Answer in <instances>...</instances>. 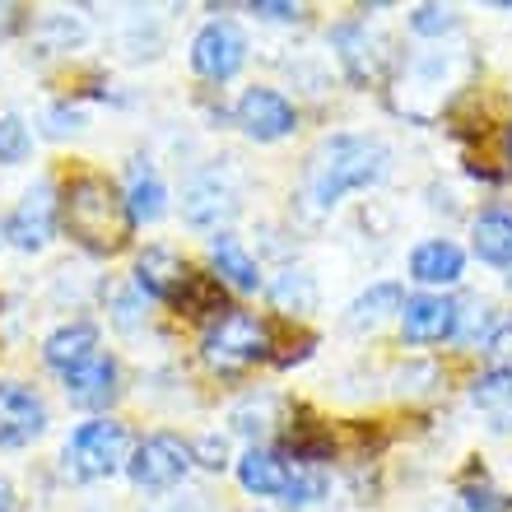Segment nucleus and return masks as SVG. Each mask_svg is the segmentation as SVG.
I'll use <instances>...</instances> for the list:
<instances>
[{
  "label": "nucleus",
  "instance_id": "f257e3e1",
  "mask_svg": "<svg viewBox=\"0 0 512 512\" xmlns=\"http://www.w3.org/2000/svg\"><path fill=\"white\" fill-rule=\"evenodd\" d=\"M391 168V149L382 145L378 135H326L322 145L312 149L308 173H303V201L312 210H331L340 196L364 187H378Z\"/></svg>",
  "mask_w": 512,
  "mask_h": 512
},
{
  "label": "nucleus",
  "instance_id": "f03ea898",
  "mask_svg": "<svg viewBox=\"0 0 512 512\" xmlns=\"http://www.w3.org/2000/svg\"><path fill=\"white\" fill-rule=\"evenodd\" d=\"M61 219H66L70 238L94 256L122 252L135 229L131 210H126V196L98 173H80L61 191Z\"/></svg>",
  "mask_w": 512,
  "mask_h": 512
},
{
  "label": "nucleus",
  "instance_id": "7ed1b4c3",
  "mask_svg": "<svg viewBox=\"0 0 512 512\" xmlns=\"http://www.w3.org/2000/svg\"><path fill=\"white\" fill-rule=\"evenodd\" d=\"M201 350H205V364L215 373H243V368L270 359V326L256 322L252 312L243 308H229L205 326Z\"/></svg>",
  "mask_w": 512,
  "mask_h": 512
},
{
  "label": "nucleus",
  "instance_id": "20e7f679",
  "mask_svg": "<svg viewBox=\"0 0 512 512\" xmlns=\"http://www.w3.org/2000/svg\"><path fill=\"white\" fill-rule=\"evenodd\" d=\"M126 461H131V438L117 419H89L61 447V466L70 480H108Z\"/></svg>",
  "mask_w": 512,
  "mask_h": 512
},
{
  "label": "nucleus",
  "instance_id": "39448f33",
  "mask_svg": "<svg viewBox=\"0 0 512 512\" xmlns=\"http://www.w3.org/2000/svg\"><path fill=\"white\" fill-rule=\"evenodd\" d=\"M191 466H196L191 443H182L177 433H149V438L135 443L131 461H126L135 489H149V494H163V489L182 485Z\"/></svg>",
  "mask_w": 512,
  "mask_h": 512
},
{
  "label": "nucleus",
  "instance_id": "423d86ee",
  "mask_svg": "<svg viewBox=\"0 0 512 512\" xmlns=\"http://www.w3.org/2000/svg\"><path fill=\"white\" fill-rule=\"evenodd\" d=\"M182 215L191 229H219L224 219L238 215V187H233L229 168L210 163L201 173H191L187 191H182Z\"/></svg>",
  "mask_w": 512,
  "mask_h": 512
},
{
  "label": "nucleus",
  "instance_id": "0eeeda50",
  "mask_svg": "<svg viewBox=\"0 0 512 512\" xmlns=\"http://www.w3.org/2000/svg\"><path fill=\"white\" fill-rule=\"evenodd\" d=\"M56 219H61V196H56L52 182H33V187L19 196V205L5 219V238H10L19 252H42L52 243Z\"/></svg>",
  "mask_w": 512,
  "mask_h": 512
},
{
  "label": "nucleus",
  "instance_id": "6e6552de",
  "mask_svg": "<svg viewBox=\"0 0 512 512\" xmlns=\"http://www.w3.org/2000/svg\"><path fill=\"white\" fill-rule=\"evenodd\" d=\"M247 66V38L229 19H210L191 42V70L205 80H233Z\"/></svg>",
  "mask_w": 512,
  "mask_h": 512
},
{
  "label": "nucleus",
  "instance_id": "1a4fd4ad",
  "mask_svg": "<svg viewBox=\"0 0 512 512\" xmlns=\"http://www.w3.org/2000/svg\"><path fill=\"white\" fill-rule=\"evenodd\" d=\"M331 42H336V56L345 75L354 84H382L387 80V66H391V52H387V38L368 33V24H336L331 28Z\"/></svg>",
  "mask_w": 512,
  "mask_h": 512
},
{
  "label": "nucleus",
  "instance_id": "9d476101",
  "mask_svg": "<svg viewBox=\"0 0 512 512\" xmlns=\"http://www.w3.org/2000/svg\"><path fill=\"white\" fill-rule=\"evenodd\" d=\"M238 126H243V135H252L256 145H270V140L294 135L298 112H294V103H289L280 89L256 84V89H247V94L238 98Z\"/></svg>",
  "mask_w": 512,
  "mask_h": 512
},
{
  "label": "nucleus",
  "instance_id": "9b49d317",
  "mask_svg": "<svg viewBox=\"0 0 512 512\" xmlns=\"http://www.w3.org/2000/svg\"><path fill=\"white\" fill-rule=\"evenodd\" d=\"M47 429V405L24 382H0V447H28Z\"/></svg>",
  "mask_w": 512,
  "mask_h": 512
},
{
  "label": "nucleus",
  "instance_id": "f8f14e48",
  "mask_svg": "<svg viewBox=\"0 0 512 512\" xmlns=\"http://www.w3.org/2000/svg\"><path fill=\"white\" fill-rule=\"evenodd\" d=\"M457 326V303L443 294H415L405 298L401 308V336L410 345H433V340H447Z\"/></svg>",
  "mask_w": 512,
  "mask_h": 512
},
{
  "label": "nucleus",
  "instance_id": "ddd939ff",
  "mask_svg": "<svg viewBox=\"0 0 512 512\" xmlns=\"http://www.w3.org/2000/svg\"><path fill=\"white\" fill-rule=\"evenodd\" d=\"M94 354H103L98 350V326L94 322H66L42 340V359H47V368H56L61 378L75 373L80 364H89Z\"/></svg>",
  "mask_w": 512,
  "mask_h": 512
},
{
  "label": "nucleus",
  "instance_id": "4468645a",
  "mask_svg": "<svg viewBox=\"0 0 512 512\" xmlns=\"http://www.w3.org/2000/svg\"><path fill=\"white\" fill-rule=\"evenodd\" d=\"M461 275H466V256L452 238H429V243H419L410 252V280L429 284V289H447Z\"/></svg>",
  "mask_w": 512,
  "mask_h": 512
},
{
  "label": "nucleus",
  "instance_id": "2eb2a0df",
  "mask_svg": "<svg viewBox=\"0 0 512 512\" xmlns=\"http://www.w3.org/2000/svg\"><path fill=\"white\" fill-rule=\"evenodd\" d=\"M66 396L80 410H103L117 401V359L94 354L89 364H80L75 373H66Z\"/></svg>",
  "mask_w": 512,
  "mask_h": 512
},
{
  "label": "nucleus",
  "instance_id": "dca6fc26",
  "mask_svg": "<svg viewBox=\"0 0 512 512\" xmlns=\"http://www.w3.org/2000/svg\"><path fill=\"white\" fill-rule=\"evenodd\" d=\"M187 270L168 247H145V252L135 256V289L145 298H163V303H173V294L182 289L187 280Z\"/></svg>",
  "mask_w": 512,
  "mask_h": 512
},
{
  "label": "nucleus",
  "instance_id": "f3484780",
  "mask_svg": "<svg viewBox=\"0 0 512 512\" xmlns=\"http://www.w3.org/2000/svg\"><path fill=\"white\" fill-rule=\"evenodd\" d=\"M284 480H289V457L275 452V447H252L238 461V485L247 494H256V499H280Z\"/></svg>",
  "mask_w": 512,
  "mask_h": 512
},
{
  "label": "nucleus",
  "instance_id": "a211bd4d",
  "mask_svg": "<svg viewBox=\"0 0 512 512\" xmlns=\"http://www.w3.org/2000/svg\"><path fill=\"white\" fill-rule=\"evenodd\" d=\"M210 261H215L219 284H233V289H243V294H252L256 284H261V270H256L252 252H247L233 233H215V238H210Z\"/></svg>",
  "mask_w": 512,
  "mask_h": 512
},
{
  "label": "nucleus",
  "instance_id": "6ab92c4d",
  "mask_svg": "<svg viewBox=\"0 0 512 512\" xmlns=\"http://www.w3.org/2000/svg\"><path fill=\"white\" fill-rule=\"evenodd\" d=\"M471 247L489 266H512V210H480L471 224Z\"/></svg>",
  "mask_w": 512,
  "mask_h": 512
},
{
  "label": "nucleus",
  "instance_id": "aec40b11",
  "mask_svg": "<svg viewBox=\"0 0 512 512\" xmlns=\"http://www.w3.org/2000/svg\"><path fill=\"white\" fill-rule=\"evenodd\" d=\"M122 196H126V210H131L135 224H154V219H163V210H168V191H163L159 173H154L149 163H135Z\"/></svg>",
  "mask_w": 512,
  "mask_h": 512
},
{
  "label": "nucleus",
  "instance_id": "412c9836",
  "mask_svg": "<svg viewBox=\"0 0 512 512\" xmlns=\"http://www.w3.org/2000/svg\"><path fill=\"white\" fill-rule=\"evenodd\" d=\"M471 405L494 419V424H489L494 433H508L512 429V373H499V368L480 373V378L471 382Z\"/></svg>",
  "mask_w": 512,
  "mask_h": 512
},
{
  "label": "nucleus",
  "instance_id": "4be33fe9",
  "mask_svg": "<svg viewBox=\"0 0 512 512\" xmlns=\"http://www.w3.org/2000/svg\"><path fill=\"white\" fill-rule=\"evenodd\" d=\"M173 308L187 312V317H210L215 322L224 308V284L215 280V275H201V270H187V280H182V289L173 294Z\"/></svg>",
  "mask_w": 512,
  "mask_h": 512
},
{
  "label": "nucleus",
  "instance_id": "5701e85b",
  "mask_svg": "<svg viewBox=\"0 0 512 512\" xmlns=\"http://www.w3.org/2000/svg\"><path fill=\"white\" fill-rule=\"evenodd\" d=\"M401 308H405L401 284H373L368 294H359L350 303V317H345V326H350V331H373V326H382L391 312H401Z\"/></svg>",
  "mask_w": 512,
  "mask_h": 512
},
{
  "label": "nucleus",
  "instance_id": "b1692460",
  "mask_svg": "<svg viewBox=\"0 0 512 512\" xmlns=\"http://www.w3.org/2000/svg\"><path fill=\"white\" fill-rule=\"evenodd\" d=\"M270 303H275L284 317H303V312H312V303H317V284H312L308 270L289 266L270 280Z\"/></svg>",
  "mask_w": 512,
  "mask_h": 512
},
{
  "label": "nucleus",
  "instance_id": "393cba45",
  "mask_svg": "<svg viewBox=\"0 0 512 512\" xmlns=\"http://www.w3.org/2000/svg\"><path fill=\"white\" fill-rule=\"evenodd\" d=\"M326 485H331V480H326V466L289 457V480H284L280 503H284V508H312V503L326 494Z\"/></svg>",
  "mask_w": 512,
  "mask_h": 512
},
{
  "label": "nucleus",
  "instance_id": "a878e982",
  "mask_svg": "<svg viewBox=\"0 0 512 512\" xmlns=\"http://www.w3.org/2000/svg\"><path fill=\"white\" fill-rule=\"evenodd\" d=\"M489 331H494V308H489L485 298H466V303H457V326H452V340H457V345L489 340Z\"/></svg>",
  "mask_w": 512,
  "mask_h": 512
},
{
  "label": "nucleus",
  "instance_id": "bb28decb",
  "mask_svg": "<svg viewBox=\"0 0 512 512\" xmlns=\"http://www.w3.org/2000/svg\"><path fill=\"white\" fill-rule=\"evenodd\" d=\"M275 410H280V401L275 396H247L238 410H233V429L247 433V438H261L266 429H275L280 419H275Z\"/></svg>",
  "mask_w": 512,
  "mask_h": 512
},
{
  "label": "nucleus",
  "instance_id": "cd10ccee",
  "mask_svg": "<svg viewBox=\"0 0 512 512\" xmlns=\"http://www.w3.org/2000/svg\"><path fill=\"white\" fill-rule=\"evenodd\" d=\"M410 28L419 38H443V33H457L461 28V14L452 5H415L410 10Z\"/></svg>",
  "mask_w": 512,
  "mask_h": 512
},
{
  "label": "nucleus",
  "instance_id": "c85d7f7f",
  "mask_svg": "<svg viewBox=\"0 0 512 512\" xmlns=\"http://www.w3.org/2000/svg\"><path fill=\"white\" fill-rule=\"evenodd\" d=\"M28 149H33V135H28V126L19 122V117H0V163L10 168V163H24Z\"/></svg>",
  "mask_w": 512,
  "mask_h": 512
},
{
  "label": "nucleus",
  "instance_id": "c756f323",
  "mask_svg": "<svg viewBox=\"0 0 512 512\" xmlns=\"http://www.w3.org/2000/svg\"><path fill=\"white\" fill-rule=\"evenodd\" d=\"M461 503H466V512H508V508H512L508 494H499V489L489 485L485 475L461 485Z\"/></svg>",
  "mask_w": 512,
  "mask_h": 512
},
{
  "label": "nucleus",
  "instance_id": "7c9ffc66",
  "mask_svg": "<svg viewBox=\"0 0 512 512\" xmlns=\"http://www.w3.org/2000/svg\"><path fill=\"white\" fill-rule=\"evenodd\" d=\"M485 354L499 373H512V312L494 322V331H489V340H485Z\"/></svg>",
  "mask_w": 512,
  "mask_h": 512
},
{
  "label": "nucleus",
  "instance_id": "2f4dec72",
  "mask_svg": "<svg viewBox=\"0 0 512 512\" xmlns=\"http://www.w3.org/2000/svg\"><path fill=\"white\" fill-rule=\"evenodd\" d=\"M191 457L201 461L205 471H224V466H229V443H224L219 433H205V438L191 443Z\"/></svg>",
  "mask_w": 512,
  "mask_h": 512
},
{
  "label": "nucleus",
  "instance_id": "473e14b6",
  "mask_svg": "<svg viewBox=\"0 0 512 512\" xmlns=\"http://www.w3.org/2000/svg\"><path fill=\"white\" fill-rule=\"evenodd\" d=\"M112 308H117V326H126V331H131V326H140L145 322V294H140V289H131V294H117V303H112Z\"/></svg>",
  "mask_w": 512,
  "mask_h": 512
},
{
  "label": "nucleus",
  "instance_id": "72a5a7b5",
  "mask_svg": "<svg viewBox=\"0 0 512 512\" xmlns=\"http://www.w3.org/2000/svg\"><path fill=\"white\" fill-rule=\"evenodd\" d=\"M252 14H261V19H270V24H298V19H303L298 5H280V0H256Z\"/></svg>",
  "mask_w": 512,
  "mask_h": 512
},
{
  "label": "nucleus",
  "instance_id": "f704fd0d",
  "mask_svg": "<svg viewBox=\"0 0 512 512\" xmlns=\"http://www.w3.org/2000/svg\"><path fill=\"white\" fill-rule=\"evenodd\" d=\"M84 117L80 108H70V103H61V108H52V135H66V131H80Z\"/></svg>",
  "mask_w": 512,
  "mask_h": 512
},
{
  "label": "nucleus",
  "instance_id": "c9c22d12",
  "mask_svg": "<svg viewBox=\"0 0 512 512\" xmlns=\"http://www.w3.org/2000/svg\"><path fill=\"white\" fill-rule=\"evenodd\" d=\"M154 512H210L201 499H173V503H159Z\"/></svg>",
  "mask_w": 512,
  "mask_h": 512
},
{
  "label": "nucleus",
  "instance_id": "e433bc0d",
  "mask_svg": "<svg viewBox=\"0 0 512 512\" xmlns=\"http://www.w3.org/2000/svg\"><path fill=\"white\" fill-rule=\"evenodd\" d=\"M14 508V489H10V480L0 475V512H10Z\"/></svg>",
  "mask_w": 512,
  "mask_h": 512
},
{
  "label": "nucleus",
  "instance_id": "4c0bfd02",
  "mask_svg": "<svg viewBox=\"0 0 512 512\" xmlns=\"http://www.w3.org/2000/svg\"><path fill=\"white\" fill-rule=\"evenodd\" d=\"M508 159H512V126H508Z\"/></svg>",
  "mask_w": 512,
  "mask_h": 512
},
{
  "label": "nucleus",
  "instance_id": "58836bf2",
  "mask_svg": "<svg viewBox=\"0 0 512 512\" xmlns=\"http://www.w3.org/2000/svg\"><path fill=\"white\" fill-rule=\"evenodd\" d=\"M508 289H512V275H508Z\"/></svg>",
  "mask_w": 512,
  "mask_h": 512
}]
</instances>
